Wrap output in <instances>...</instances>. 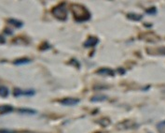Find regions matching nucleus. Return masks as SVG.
<instances>
[{
  "mask_svg": "<svg viewBox=\"0 0 165 133\" xmlns=\"http://www.w3.org/2000/svg\"><path fill=\"white\" fill-rule=\"evenodd\" d=\"M71 11L75 20L78 22H86L91 19V12L88 11V8L80 4H73L71 5Z\"/></svg>",
  "mask_w": 165,
  "mask_h": 133,
  "instance_id": "f257e3e1",
  "label": "nucleus"
},
{
  "mask_svg": "<svg viewBox=\"0 0 165 133\" xmlns=\"http://www.w3.org/2000/svg\"><path fill=\"white\" fill-rule=\"evenodd\" d=\"M51 13H52V15L56 19H58V20L65 21L67 19V16H68V11H67L66 5H65L64 3L57 5V6H55L52 8Z\"/></svg>",
  "mask_w": 165,
  "mask_h": 133,
  "instance_id": "f03ea898",
  "label": "nucleus"
},
{
  "mask_svg": "<svg viewBox=\"0 0 165 133\" xmlns=\"http://www.w3.org/2000/svg\"><path fill=\"white\" fill-rule=\"evenodd\" d=\"M36 94V91L34 89H26V90H22L19 87L14 88L13 90V95L14 97H21V96H25V97H31V96H34Z\"/></svg>",
  "mask_w": 165,
  "mask_h": 133,
  "instance_id": "7ed1b4c3",
  "label": "nucleus"
},
{
  "mask_svg": "<svg viewBox=\"0 0 165 133\" xmlns=\"http://www.w3.org/2000/svg\"><path fill=\"white\" fill-rule=\"evenodd\" d=\"M135 127V123L131 121V120H125L123 122H120L117 125V129L120 130H125V129H134Z\"/></svg>",
  "mask_w": 165,
  "mask_h": 133,
  "instance_id": "20e7f679",
  "label": "nucleus"
},
{
  "mask_svg": "<svg viewBox=\"0 0 165 133\" xmlns=\"http://www.w3.org/2000/svg\"><path fill=\"white\" fill-rule=\"evenodd\" d=\"M79 99L78 98H65L61 100V104L64 106H75L77 104L79 103Z\"/></svg>",
  "mask_w": 165,
  "mask_h": 133,
  "instance_id": "39448f33",
  "label": "nucleus"
},
{
  "mask_svg": "<svg viewBox=\"0 0 165 133\" xmlns=\"http://www.w3.org/2000/svg\"><path fill=\"white\" fill-rule=\"evenodd\" d=\"M99 42V40L95 37H89V39L84 42V47H86V48H92V47H94L98 44Z\"/></svg>",
  "mask_w": 165,
  "mask_h": 133,
  "instance_id": "423d86ee",
  "label": "nucleus"
},
{
  "mask_svg": "<svg viewBox=\"0 0 165 133\" xmlns=\"http://www.w3.org/2000/svg\"><path fill=\"white\" fill-rule=\"evenodd\" d=\"M97 73L99 75H102V76H111V77L112 76L113 77L115 76V71L110 69H108V68H102L100 69H98Z\"/></svg>",
  "mask_w": 165,
  "mask_h": 133,
  "instance_id": "0eeeda50",
  "label": "nucleus"
},
{
  "mask_svg": "<svg viewBox=\"0 0 165 133\" xmlns=\"http://www.w3.org/2000/svg\"><path fill=\"white\" fill-rule=\"evenodd\" d=\"M12 112L13 107L11 105H8V104L0 105V115H7V113H10Z\"/></svg>",
  "mask_w": 165,
  "mask_h": 133,
  "instance_id": "6e6552de",
  "label": "nucleus"
},
{
  "mask_svg": "<svg viewBox=\"0 0 165 133\" xmlns=\"http://www.w3.org/2000/svg\"><path fill=\"white\" fill-rule=\"evenodd\" d=\"M32 62V60L30 58H27V57H21V58H18L16 60L13 61V64L16 65V66H22V65H26V64H29Z\"/></svg>",
  "mask_w": 165,
  "mask_h": 133,
  "instance_id": "1a4fd4ad",
  "label": "nucleus"
},
{
  "mask_svg": "<svg viewBox=\"0 0 165 133\" xmlns=\"http://www.w3.org/2000/svg\"><path fill=\"white\" fill-rule=\"evenodd\" d=\"M8 23H9L10 25H13L14 27L16 28H22L23 26V23L20 20H18V19H13V18H10L8 20Z\"/></svg>",
  "mask_w": 165,
  "mask_h": 133,
  "instance_id": "9d476101",
  "label": "nucleus"
},
{
  "mask_svg": "<svg viewBox=\"0 0 165 133\" xmlns=\"http://www.w3.org/2000/svg\"><path fill=\"white\" fill-rule=\"evenodd\" d=\"M107 99V97L106 95H103V94H98V95H94V96L91 98V101L92 102H102V101H105Z\"/></svg>",
  "mask_w": 165,
  "mask_h": 133,
  "instance_id": "9b49d317",
  "label": "nucleus"
},
{
  "mask_svg": "<svg viewBox=\"0 0 165 133\" xmlns=\"http://www.w3.org/2000/svg\"><path fill=\"white\" fill-rule=\"evenodd\" d=\"M18 112L20 113H22V115H36V111L34 110V109H29V108H21L18 109Z\"/></svg>",
  "mask_w": 165,
  "mask_h": 133,
  "instance_id": "f8f14e48",
  "label": "nucleus"
},
{
  "mask_svg": "<svg viewBox=\"0 0 165 133\" xmlns=\"http://www.w3.org/2000/svg\"><path fill=\"white\" fill-rule=\"evenodd\" d=\"M127 18L130 19V20H131V21L138 22V21H140L141 19L143 18V16L141 15V14H136L134 12H130V13L127 14Z\"/></svg>",
  "mask_w": 165,
  "mask_h": 133,
  "instance_id": "ddd939ff",
  "label": "nucleus"
},
{
  "mask_svg": "<svg viewBox=\"0 0 165 133\" xmlns=\"http://www.w3.org/2000/svg\"><path fill=\"white\" fill-rule=\"evenodd\" d=\"M8 94H9L8 88L7 86H5V85H1V86H0V97L6 98H8Z\"/></svg>",
  "mask_w": 165,
  "mask_h": 133,
  "instance_id": "4468645a",
  "label": "nucleus"
},
{
  "mask_svg": "<svg viewBox=\"0 0 165 133\" xmlns=\"http://www.w3.org/2000/svg\"><path fill=\"white\" fill-rule=\"evenodd\" d=\"M97 122H98L101 126H103V127H108V126L111 124L110 120L108 119L107 117H103V118H101V119H99Z\"/></svg>",
  "mask_w": 165,
  "mask_h": 133,
  "instance_id": "2eb2a0df",
  "label": "nucleus"
},
{
  "mask_svg": "<svg viewBox=\"0 0 165 133\" xmlns=\"http://www.w3.org/2000/svg\"><path fill=\"white\" fill-rule=\"evenodd\" d=\"M145 12H147L148 14H151V15H154V14H156L157 12V8L155 7H152L151 8H148L145 11Z\"/></svg>",
  "mask_w": 165,
  "mask_h": 133,
  "instance_id": "dca6fc26",
  "label": "nucleus"
},
{
  "mask_svg": "<svg viewBox=\"0 0 165 133\" xmlns=\"http://www.w3.org/2000/svg\"><path fill=\"white\" fill-rule=\"evenodd\" d=\"M157 127H158V129L159 130V131H163V129H165V121H162V122H161V123H159L158 124V126H157Z\"/></svg>",
  "mask_w": 165,
  "mask_h": 133,
  "instance_id": "f3484780",
  "label": "nucleus"
},
{
  "mask_svg": "<svg viewBox=\"0 0 165 133\" xmlns=\"http://www.w3.org/2000/svg\"><path fill=\"white\" fill-rule=\"evenodd\" d=\"M48 48H50V45L48 44V42H44V43L40 46V50L41 51H45L46 49H48Z\"/></svg>",
  "mask_w": 165,
  "mask_h": 133,
  "instance_id": "a211bd4d",
  "label": "nucleus"
},
{
  "mask_svg": "<svg viewBox=\"0 0 165 133\" xmlns=\"http://www.w3.org/2000/svg\"><path fill=\"white\" fill-rule=\"evenodd\" d=\"M0 133H16V132L9 129H0Z\"/></svg>",
  "mask_w": 165,
  "mask_h": 133,
  "instance_id": "6ab92c4d",
  "label": "nucleus"
},
{
  "mask_svg": "<svg viewBox=\"0 0 165 133\" xmlns=\"http://www.w3.org/2000/svg\"><path fill=\"white\" fill-rule=\"evenodd\" d=\"M5 42H6V39H5V37L0 35V44H4Z\"/></svg>",
  "mask_w": 165,
  "mask_h": 133,
  "instance_id": "aec40b11",
  "label": "nucleus"
},
{
  "mask_svg": "<svg viewBox=\"0 0 165 133\" xmlns=\"http://www.w3.org/2000/svg\"><path fill=\"white\" fill-rule=\"evenodd\" d=\"M117 71H119V73L121 74V75L125 74V70H124L123 69H122V68H119V69H117Z\"/></svg>",
  "mask_w": 165,
  "mask_h": 133,
  "instance_id": "412c9836",
  "label": "nucleus"
},
{
  "mask_svg": "<svg viewBox=\"0 0 165 133\" xmlns=\"http://www.w3.org/2000/svg\"><path fill=\"white\" fill-rule=\"evenodd\" d=\"M5 33H7V34H9V35H12V30H10V29H8V27H7L6 29H5V31H4Z\"/></svg>",
  "mask_w": 165,
  "mask_h": 133,
  "instance_id": "4be33fe9",
  "label": "nucleus"
}]
</instances>
